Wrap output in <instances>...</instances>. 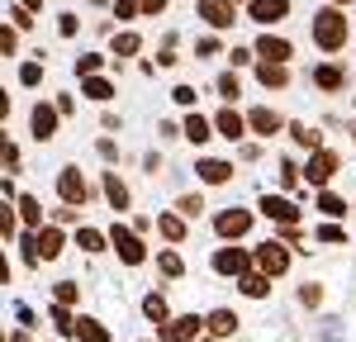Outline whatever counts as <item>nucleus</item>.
Returning <instances> with one entry per match:
<instances>
[{"instance_id": "nucleus-1", "label": "nucleus", "mask_w": 356, "mask_h": 342, "mask_svg": "<svg viewBox=\"0 0 356 342\" xmlns=\"http://www.w3.org/2000/svg\"><path fill=\"white\" fill-rule=\"evenodd\" d=\"M347 38H352V24H347V15H342V5H328V10L314 15V43H318L323 53H342Z\"/></svg>"}, {"instance_id": "nucleus-2", "label": "nucleus", "mask_w": 356, "mask_h": 342, "mask_svg": "<svg viewBox=\"0 0 356 342\" xmlns=\"http://www.w3.org/2000/svg\"><path fill=\"white\" fill-rule=\"evenodd\" d=\"M57 195L67 200L72 209H81L86 200H90V186H86V176L76 167H62V171H57Z\"/></svg>"}, {"instance_id": "nucleus-3", "label": "nucleus", "mask_w": 356, "mask_h": 342, "mask_svg": "<svg viewBox=\"0 0 356 342\" xmlns=\"http://www.w3.org/2000/svg\"><path fill=\"white\" fill-rule=\"evenodd\" d=\"M337 167H342V162H337V152L318 147V152L309 157V167H304V181H309V186H328L332 176H337Z\"/></svg>"}, {"instance_id": "nucleus-4", "label": "nucleus", "mask_w": 356, "mask_h": 342, "mask_svg": "<svg viewBox=\"0 0 356 342\" xmlns=\"http://www.w3.org/2000/svg\"><path fill=\"white\" fill-rule=\"evenodd\" d=\"M200 328H204V318H195V314H181V318H166L157 338H162V342H195V338H200Z\"/></svg>"}, {"instance_id": "nucleus-5", "label": "nucleus", "mask_w": 356, "mask_h": 342, "mask_svg": "<svg viewBox=\"0 0 356 342\" xmlns=\"http://www.w3.org/2000/svg\"><path fill=\"white\" fill-rule=\"evenodd\" d=\"M110 243H114V252L124 256V261H129V266H138V261H143V256H147V247H143V238H138L134 228H124V224H114Z\"/></svg>"}, {"instance_id": "nucleus-6", "label": "nucleus", "mask_w": 356, "mask_h": 342, "mask_svg": "<svg viewBox=\"0 0 356 342\" xmlns=\"http://www.w3.org/2000/svg\"><path fill=\"white\" fill-rule=\"evenodd\" d=\"M257 271H266V276H285V271H290V252H285V243H261V247H257Z\"/></svg>"}, {"instance_id": "nucleus-7", "label": "nucleus", "mask_w": 356, "mask_h": 342, "mask_svg": "<svg viewBox=\"0 0 356 342\" xmlns=\"http://www.w3.org/2000/svg\"><path fill=\"white\" fill-rule=\"evenodd\" d=\"M252 261H257V256H247L243 247H219V252H214V271H219V276H247Z\"/></svg>"}, {"instance_id": "nucleus-8", "label": "nucleus", "mask_w": 356, "mask_h": 342, "mask_svg": "<svg viewBox=\"0 0 356 342\" xmlns=\"http://www.w3.org/2000/svg\"><path fill=\"white\" fill-rule=\"evenodd\" d=\"M261 214L275 219L280 228H295V224H300V204H295V200H285V195H266V200H261Z\"/></svg>"}, {"instance_id": "nucleus-9", "label": "nucleus", "mask_w": 356, "mask_h": 342, "mask_svg": "<svg viewBox=\"0 0 356 342\" xmlns=\"http://www.w3.org/2000/svg\"><path fill=\"white\" fill-rule=\"evenodd\" d=\"M200 15L209 19V28H233L238 24V5H233V0H200Z\"/></svg>"}, {"instance_id": "nucleus-10", "label": "nucleus", "mask_w": 356, "mask_h": 342, "mask_svg": "<svg viewBox=\"0 0 356 342\" xmlns=\"http://www.w3.org/2000/svg\"><path fill=\"white\" fill-rule=\"evenodd\" d=\"M247 15L257 24H280L290 15V0H247Z\"/></svg>"}, {"instance_id": "nucleus-11", "label": "nucleus", "mask_w": 356, "mask_h": 342, "mask_svg": "<svg viewBox=\"0 0 356 342\" xmlns=\"http://www.w3.org/2000/svg\"><path fill=\"white\" fill-rule=\"evenodd\" d=\"M257 57H261V62H290L295 48H290L280 33H261V38H257Z\"/></svg>"}, {"instance_id": "nucleus-12", "label": "nucleus", "mask_w": 356, "mask_h": 342, "mask_svg": "<svg viewBox=\"0 0 356 342\" xmlns=\"http://www.w3.org/2000/svg\"><path fill=\"white\" fill-rule=\"evenodd\" d=\"M214 228H219V238H243L247 228H252V214L247 209H223L219 219H214Z\"/></svg>"}, {"instance_id": "nucleus-13", "label": "nucleus", "mask_w": 356, "mask_h": 342, "mask_svg": "<svg viewBox=\"0 0 356 342\" xmlns=\"http://www.w3.org/2000/svg\"><path fill=\"white\" fill-rule=\"evenodd\" d=\"M57 114H62L57 105H33V138L38 142H48L57 133Z\"/></svg>"}, {"instance_id": "nucleus-14", "label": "nucleus", "mask_w": 356, "mask_h": 342, "mask_svg": "<svg viewBox=\"0 0 356 342\" xmlns=\"http://www.w3.org/2000/svg\"><path fill=\"white\" fill-rule=\"evenodd\" d=\"M247 129H252V133H261V138H271V133H280V114L266 110V105H257V110L247 114Z\"/></svg>"}, {"instance_id": "nucleus-15", "label": "nucleus", "mask_w": 356, "mask_h": 342, "mask_svg": "<svg viewBox=\"0 0 356 342\" xmlns=\"http://www.w3.org/2000/svg\"><path fill=\"white\" fill-rule=\"evenodd\" d=\"M200 181H204V186H223V181H228V176H233V162H219V157H204V162H200Z\"/></svg>"}, {"instance_id": "nucleus-16", "label": "nucleus", "mask_w": 356, "mask_h": 342, "mask_svg": "<svg viewBox=\"0 0 356 342\" xmlns=\"http://www.w3.org/2000/svg\"><path fill=\"white\" fill-rule=\"evenodd\" d=\"M214 129H219V138H228V142H238L247 133V119L238 110H223L219 119H214Z\"/></svg>"}, {"instance_id": "nucleus-17", "label": "nucleus", "mask_w": 356, "mask_h": 342, "mask_svg": "<svg viewBox=\"0 0 356 342\" xmlns=\"http://www.w3.org/2000/svg\"><path fill=\"white\" fill-rule=\"evenodd\" d=\"M257 81L266 86V90H280V86L290 81V72H285V62H257Z\"/></svg>"}, {"instance_id": "nucleus-18", "label": "nucleus", "mask_w": 356, "mask_h": 342, "mask_svg": "<svg viewBox=\"0 0 356 342\" xmlns=\"http://www.w3.org/2000/svg\"><path fill=\"white\" fill-rule=\"evenodd\" d=\"M204 328H209L214 338H228V333H238V314L233 309H214L209 318H204Z\"/></svg>"}, {"instance_id": "nucleus-19", "label": "nucleus", "mask_w": 356, "mask_h": 342, "mask_svg": "<svg viewBox=\"0 0 356 342\" xmlns=\"http://www.w3.org/2000/svg\"><path fill=\"white\" fill-rule=\"evenodd\" d=\"M186 138L191 142H209L214 138V124H209L204 114H186Z\"/></svg>"}, {"instance_id": "nucleus-20", "label": "nucleus", "mask_w": 356, "mask_h": 342, "mask_svg": "<svg viewBox=\"0 0 356 342\" xmlns=\"http://www.w3.org/2000/svg\"><path fill=\"white\" fill-rule=\"evenodd\" d=\"M243 295L266 300V295H271V276H266V271H247V276H243Z\"/></svg>"}, {"instance_id": "nucleus-21", "label": "nucleus", "mask_w": 356, "mask_h": 342, "mask_svg": "<svg viewBox=\"0 0 356 342\" xmlns=\"http://www.w3.org/2000/svg\"><path fill=\"white\" fill-rule=\"evenodd\" d=\"M105 195H110L114 209H129V186L119 181V171H105Z\"/></svg>"}, {"instance_id": "nucleus-22", "label": "nucleus", "mask_w": 356, "mask_h": 342, "mask_svg": "<svg viewBox=\"0 0 356 342\" xmlns=\"http://www.w3.org/2000/svg\"><path fill=\"white\" fill-rule=\"evenodd\" d=\"M157 233H162L166 243H181L186 238V219L181 214H157Z\"/></svg>"}, {"instance_id": "nucleus-23", "label": "nucleus", "mask_w": 356, "mask_h": 342, "mask_svg": "<svg viewBox=\"0 0 356 342\" xmlns=\"http://www.w3.org/2000/svg\"><path fill=\"white\" fill-rule=\"evenodd\" d=\"M314 81L323 86V90H342V86H347V72H342V67H318Z\"/></svg>"}, {"instance_id": "nucleus-24", "label": "nucleus", "mask_w": 356, "mask_h": 342, "mask_svg": "<svg viewBox=\"0 0 356 342\" xmlns=\"http://www.w3.org/2000/svg\"><path fill=\"white\" fill-rule=\"evenodd\" d=\"M76 338H81V342H110V328H105L100 318H81V328H76Z\"/></svg>"}, {"instance_id": "nucleus-25", "label": "nucleus", "mask_w": 356, "mask_h": 342, "mask_svg": "<svg viewBox=\"0 0 356 342\" xmlns=\"http://www.w3.org/2000/svg\"><path fill=\"white\" fill-rule=\"evenodd\" d=\"M290 133H295V142H300V147H309V152H318V147H323V138H318L309 124H290Z\"/></svg>"}, {"instance_id": "nucleus-26", "label": "nucleus", "mask_w": 356, "mask_h": 342, "mask_svg": "<svg viewBox=\"0 0 356 342\" xmlns=\"http://www.w3.org/2000/svg\"><path fill=\"white\" fill-rule=\"evenodd\" d=\"M19 214H24L29 228H43V209H38V200H33V195H19Z\"/></svg>"}, {"instance_id": "nucleus-27", "label": "nucleus", "mask_w": 356, "mask_h": 342, "mask_svg": "<svg viewBox=\"0 0 356 342\" xmlns=\"http://www.w3.org/2000/svg\"><path fill=\"white\" fill-rule=\"evenodd\" d=\"M138 48H143V38H138V33H119V38H114V57H134Z\"/></svg>"}, {"instance_id": "nucleus-28", "label": "nucleus", "mask_w": 356, "mask_h": 342, "mask_svg": "<svg viewBox=\"0 0 356 342\" xmlns=\"http://www.w3.org/2000/svg\"><path fill=\"white\" fill-rule=\"evenodd\" d=\"M318 209H323L328 219H342V214H347V204H342V200L332 195V190H323V195H318Z\"/></svg>"}, {"instance_id": "nucleus-29", "label": "nucleus", "mask_w": 356, "mask_h": 342, "mask_svg": "<svg viewBox=\"0 0 356 342\" xmlns=\"http://www.w3.org/2000/svg\"><path fill=\"white\" fill-rule=\"evenodd\" d=\"M143 314H147L152 323H166V300L162 295H147V300H143Z\"/></svg>"}, {"instance_id": "nucleus-30", "label": "nucleus", "mask_w": 356, "mask_h": 342, "mask_svg": "<svg viewBox=\"0 0 356 342\" xmlns=\"http://www.w3.org/2000/svg\"><path fill=\"white\" fill-rule=\"evenodd\" d=\"M76 247H86V252H100V247H105V233H95V228H81V233H76Z\"/></svg>"}, {"instance_id": "nucleus-31", "label": "nucleus", "mask_w": 356, "mask_h": 342, "mask_svg": "<svg viewBox=\"0 0 356 342\" xmlns=\"http://www.w3.org/2000/svg\"><path fill=\"white\" fill-rule=\"evenodd\" d=\"M53 323H57V333H67V338H72V333L81 328V323H76V318L67 314V304H57V309H53Z\"/></svg>"}, {"instance_id": "nucleus-32", "label": "nucleus", "mask_w": 356, "mask_h": 342, "mask_svg": "<svg viewBox=\"0 0 356 342\" xmlns=\"http://www.w3.org/2000/svg\"><path fill=\"white\" fill-rule=\"evenodd\" d=\"M86 95H90V100H110L114 86H110V81H100V76H86Z\"/></svg>"}, {"instance_id": "nucleus-33", "label": "nucleus", "mask_w": 356, "mask_h": 342, "mask_svg": "<svg viewBox=\"0 0 356 342\" xmlns=\"http://www.w3.org/2000/svg\"><path fill=\"white\" fill-rule=\"evenodd\" d=\"M219 95L228 100V105H233V100L243 95V86H238V76H233V72H223V76H219Z\"/></svg>"}, {"instance_id": "nucleus-34", "label": "nucleus", "mask_w": 356, "mask_h": 342, "mask_svg": "<svg viewBox=\"0 0 356 342\" xmlns=\"http://www.w3.org/2000/svg\"><path fill=\"white\" fill-rule=\"evenodd\" d=\"M157 266H162V276H171V281H176V276L186 271V261H181L176 252H162V256H157Z\"/></svg>"}, {"instance_id": "nucleus-35", "label": "nucleus", "mask_w": 356, "mask_h": 342, "mask_svg": "<svg viewBox=\"0 0 356 342\" xmlns=\"http://www.w3.org/2000/svg\"><path fill=\"white\" fill-rule=\"evenodd\" d=\"M53 295H57V304H76V295H81V290H76L72 281H57V285H53Z\"/></svg>"}, {"instance_id": "nucleus-36", "label": "nucleus", "mask_w": 356, "mask_h": 342, "mask_svg": "<svg viewBox=\"0 0 356 342\" xmlns=\"http://www.w3.org/2000/svg\"><path fill=\"white\" fill-rule=\"evenodd\" d=\"M43 81V67H38V62H24V67H19V86H38Z\"/></svg>"}, {"instance_id": "nucleus-37", "label": "nucleus", "mask_w": 356, "mask_h": 342, "mask_svg": "<svg viewBox=\"0 0 356 342\" xmlns=\"http://www.w3.org/2000/svg\"><path fill=\"white\" fill-rule=\"evenodd\" d=\"M176 209H181V219H195V214L204 209V200H200V195H181V204H176Z\"/></svg>"}, {"instance_id": "nucleus-38", "label": "nucleus", "mask_w": 356, "mask_h": 342, "mask_svg": "<svg viewBox=\"0 0 356 342\" xmlns=\"http://www.w3.org/2000/svg\"><path fill=\"white\" fill-rule=\"evenodd\" d=\"M15 48H19V28H0V53L15 57Z\"/></svg>"}, {"instance_id": "nucleus-39", "label": "nucleus", "mask_w": 356, "mask_h": 342, "mask_svg": "<svg viewBox=\"0 0 356 342\" xmlns=\"http://www.w3.org/2000/svg\"><path fill=\"white\" fill-rule=\"evenodd\" d=\"M134 15H143V0H119L114 5V19H134Z\"/></svg>"}, {"instance_id": "nucleus-40", "label": "nucleus", "mask_w": 356, "mask_h": 342, "mask_svg": "<svg viewBox=\"0 0 356 342\" xmlns=\"http://www.w3.org/2000/svg\"><path fill=\"white\" fill-rule=\"evenodd\" d=\"M314 238H318V243H347V233H342L337 224H323L318 233H314Z\"/></svg>"}, {"instance_id": "nucleus-41", "label": "nucleus", "mask_w": 356, "mask_h": 342, "mask_svg": "<svg viewBox=\"0 0 356 342\" xmlns=\"http://www.w3.org/2000/svg\"><path fill=\"white\" fill-rule=\"evenodd\" d=\"M100 67H105V57H76V72H81V76H95Z\"/></svg>"}, {"instance_id": "nucleus-42", "label": "nucleus", "mask_w": 356, "mask_h": 342, "mask_svg": "<svg viewBox=\"0 0 356 342\" xmlns=\"http://www.w3.org/2000/svg\"><path fill=\"white\" fill-rule=\"evenodd\" d=\"M0 238H15V209L10 204L0 209Z\"/></svg>"}, {"instance_id": "nucleus-43", "label": "nucleus", "mask_w": 356, "mask_h": 342, "mask_svg": "<svg viewBox=\"0 0 356 342\" xmlns=\"http://www.w3.org/2000/svg\"><path fill=\"white\" fill-rule=\"evenodd\" d=\"M57 33L72 38V33H76V15H57Z\"/></svg>"}, {"instance_id": "nucleus-44", "label": "nucleus", "mask_w": 356, "mask_h": 342, "mask_svg": "<svg viewBox=\"0 0 356 342\" xmlns=\"http://www.w3.org/2000/svg\"><path fill=\"white\" fill-rule=\"evenodd\" d=\"M171 100H176V105H195V86H176Z\"/></svg>"}, {"instance_id": "nucleus-45", "label": "nucleus", "mask_w": 356, "mask_h": 342, "mask_svg": "<svg viewBox=\"0 0 356 342\" xmlns=\"http://www.w3.org/2000/svg\"><path fill=\"white\" fill-rule=\"evenodd\" d=\"M280 181H285V186H300V167H295V162H280Z\"/></svg>"}, {"instance_id": "nucleus-46", "label": "nucleus", "mask_w": 356, "mask_h": 342, "mask_svg": "<svg viewBox=\"0 0 356 342\" xmlns=\"http://www.w3.org/2000/svg\"><path fill=\"white\" fill-rule=\"evenodd\" d=\"M318 300H323V290H318V285H304V290H300V304H318Z\"/></svg>"}, {"instance_id": "nucleus-47", "label": "nucleus", "mask_w": 356, "mask_h": 342, "mask_svg": "<svg viewBox=\"0 0 356 342\" xmlns=\"http://www.w3.org/2000/svg\"><path fill=\"white\" fill-rule=\"evenodd\" d=\"M252 57H257V53H247V48H233V53H228V62H233V67H247Z\"/></svg>"}, {"instance_id": "nucleus-48", "label": "nucleus", "mask_w": 356, "mask_h": 342, "mask_svg": "<svg viewBox=\"0 0 356 342\" xmlns=\"http://www.w3.org/2000/svg\"><path fill=\"white\" fill-rule=\"evenodd\" d=\"M10 19H15V28H33V19H29V10H24V5H19V10H15Z\"/></svg>"}, {"instance_id": "nucleus-49", "label": "nucleus", "mask_w": 356, "mask_h": 342, "mask_svg": "<svg viewBox=\"0 0 356 342\" xmlns=\"http://www.w3.org/2000/svg\"><path fill=\"white\" fill-rule=\"evenodd\" d=\"M166 10V0H143V15H162Z\"/></svg>"}, {"instance_id": "nucleus-50", "label": "nucleus", "mask_w": 356, "mask_h": 342, "mask_svg": "<svg viewBox=\"0 0 356 342\" xmlns=\"http://www.w3.org/2000/svg\"><path fill=\"white\" fill-rule=\"evenodd\" d=\"M38 5H43V0H24V10H29V15H33V10H38Z\"/></svg>"}, {"instance_id": "nucleus-51", "label": "nucleus", "mask_w": 356, "mask_h": 342, "mask_svg": "<svg viewBox=\"0 0 356 342\" xmlns=\"http://www.w3.org/2000/svg\"><path fill=\"white\" fill-rule=\"evenodd\" d=\"M10 342H29V333H15V338H10Z\"/></svg>"}, {"instance_id": "nucleus-52", "label": "nucleus", "mask_w": 356, "mask_h": 342, "mask_svg": "<svg viewBox=\"0 0 356 342\" xmlns=\"http://www.w3.org/2000/svg\"><path fill=\"white\" fill-rule=\"evenodd\" d=\"M332 5H352V0H332Z\"/></svg>"}, {"instance_id": "nucleus-53", "label": "nucleus", "mask_w": 356, "mask_h": 342, "mask_svg": "<svg viewBox=\"0 0 356 342\" xmlns=\"http://www.w3.org/2000/svg\"><path fill=\"white\" fill-rule=\"evenodd\" d=\"M233 5H243V0H233Z\"/></svg>"}]
</instances>
